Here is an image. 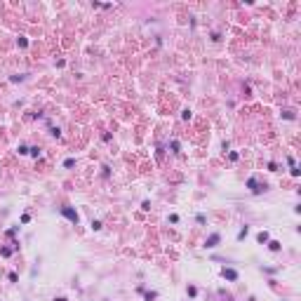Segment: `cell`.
<instances>
[{"label":"cell","instance_id":"cell-2","mask_svg":"<svg viewBox=\"0 0 301 301\" xmlns=\"http://www.w3.org/2000/svg\"><path fill=\"white\" fill-rule=\"evenodd\" d=\"M219 245V233H212L209 238H207V242H205V247H217Z\"/></svg>","mask_w":301,"mask_h":301},{"label":"cell","instance_id":"cell-1","mask_svg":"<svg viewBox=\"0 0 301 301\" xmlns=\"http://www.w3.org/2000/svg\"><path fill=\"white\" fill-rule=\"evenodd\" d=\"M61 214H64L68 221H73V224H78V219H80V217H78V212H73L71 207H64V209H61Z\"/></svg>","mask_w":301,"mask_h":301},{"label":"cell","instance_id":"cell-7","mask_svg":"<svg viewBox=\"0 0 301 301\" xmlns=\"http://www.w3.org/2000/svg\"><path fill=\"white\" fill-rule=\"evenodd\" d=\"M73 165H75V160H73V158H68V160L64 162V167H73Z\"/></svg>","mask_w":301,"mask_h":301},{"label":"cell","instance_id":"cell-3","mask_svg":"<svg viewBox=\"0 0 301 301\" xmlns=\"http://www.w3.org/2000/svg\"><path fill=\"white\" fill-rule=\"evenodd\" d=\"M224 278H226V280H238V273H235L233 268H224Z\"/></svg>","mask_w":301,"mask_h":301},{"label":"cell","instance_id":"cell-6","mask_svg":"<svg viewBox=\"0 0 301 301\" xmlns=\"http://www.w3.org/2000/svg\"><path fill=\"white\" fill-rule=\"evenodd\" d=\"M247 233H250V228H247V226H245V228H242V231L238 233V240H245V235H247Z\"/></svg>","mask_w":301,"mask_h":301},{"label":"cell","instance_id":"cell-5","mask_svg":"<svg viewBox=\"0 0 301 301\" xmlns=\"http://www.w3.org/2000/svg\"><path fill=\"white\" fill-rule=\"evenodd\" d=\"M268 247H271L273 252H278V250H280V242H278V240H271V242H268Z\"/></svg>","mask_w":301,"mask_h":301},{"label":"cell","instance_id":"cell-4","mask_svg":"<svg viewBox=\"0 0 301 301\" xmlns=\"http://www.w3.org/2000/svg\"><path fill=\"white\" fill-rule=\"evenodd\" d=\"M256 240H259V242H268V233H266V231H263V233H259V235H256Z\"/></svg>","mask_w":301,"mask_h":301},{"label":"cell","instance_id":"cell-9","mask_svg":"<svg viewBox=\"0 0 301 301\" xmlns=\"http://www.w3.org/2000/svg\"><path fill=\"white\" fill-rule=\"evenodd\" d=\"M54 301H66V299H64V296H59V299H54Z\"/></svg>","mask_w":301,"mask_h":301},{"label":"cell","instance_id":"cell-8","mask_svg":"<svg viewBox=\"0 0 301 301\" xmlns=\"http://www.w3.org/2000/svg\"><path fill=\"white\" fill-rule=\"evenodd\" d=\"M155 296H158V294H155V292H148V294H146V301H153V299H155Z\"/></svg>","mask_w":301,"mask_h":301}]
</instances>
